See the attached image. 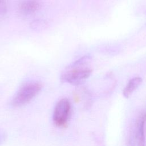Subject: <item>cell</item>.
<instances>
[{
	"label": "cell",
	"mask_w": 146,
	"mask_h": 146,
	"mask_svg": "<svg viewBox=\"0 0 146 146\" xmlns=\"http://www.w3.org/2000/svg\"><path fill=\"white\" fill-rule=\"evenodd\" d=\"M42 87V84L37 81L25 83L14 96L11 101L12 106L20 107L28 103L39 94Z\"/></svg>",
	"instance_id": "1"
},
{
	"label": "cell",
	"mask_w": 146,
	"mask_h": 146,
	"mask_svg": "<svg viewBox=\"0 0 146 146\" xmlns=\"http://www.w3.org/2000/svg\"><path fill=\"white\" fill-rule=\"evenodd\" d=\"M146 123V112H140L131 128L128 139V146H145V125Z\"/></svg>",
	"instance_id": "2"
},
{
	"label": "cell",
	"mask_w": 146,
	"mask_h": 146,
	"mask_svg": "<svg viewBox=\"0 0 146 146\" xmlns=\"http://www.w3.org/2000/svg\"><path fill=\"white\" fill-rule=\"evenodd\" d=\"M92 73L88 67L66 68L61 74V80L72 85H79L88 79Z\"/></svg>",
	"instance_id": "3"
},
{
	"label": "cell",
	"mask_w": 146,
	"mask_h": 146,
	"mask_svg": "<svg viewBox=\"0 0 146 146\" xmlns=\"http://www.w3.org/2000/svg\"><path fill=\"white\" fill-rule=\"evenodd\" d=\"M70 110L71 104L68 99L64 98L57 103L52 117L54 123L56 126L61 127L66 124L70 116Z\"/></svg>",
	"instance_id": "4"
},
{
	"label": "cell",
	"mask_w": 146,
	"mask_h": 146,
	"mask_svg": "<svg viewBox=\"0 0 146 146\" xmlns=\"http://www.w3.org/2000/svg\"><path fill=\"white\" fill-rule=\"evenodd\" d=\"M41 7L39 0H21L18 5L19 13L23 15H30L37 12Z\"/></svg>",
	"instance_id": "5"
},
{
	"label": "cell",
	"mask_w": 146,
	"mask_h": 146,
	"mask_svg": "<svg viewBox=\"0 0 146 146\" xmlns=\"http://www.w3.org/2000/svg\"><path fill=\"white\" fill-rule=\"evenodd\" d=\"M143 79L140 77H134L131 79L123 89V95L125 98H128L133 92L141 85Z\"/></svg>",
	"instance_id": "6"
},
{
	"label": "cell",
	"mask_w": 146,
	"mask_h": 146,
	"mask_svg": "<svg viewBox=\"0 0 146 146\" xmlns=\"http://www.w3.org/2000/svg\"><path fill=\"white\" fill-rule=\"evenodd\" d=\"M92 60V56L90 54L85 55L81 58L78 59L75 61L72 62L66 68H76L88 67V65Z\"/></svg>",
	"instance_id": "7"
},
{
	"label": "cell",
	"mask_w": 146,
	"mask_h": 146,
	"mask_svg": "<svg viewBox=\"0 0 146 146\" xmlns=\"http://www.w3.org/2000/svg\"><path fill=\"white\" fill-rule=\"evenodd\" d=\"M48 22L44 19H37L33 20L30 24V28L36 31H41L48 27Z\"/></svg>",
	"instance_id": "8"
},
{
	"label": "cell",
	"mask_w": 146,
	"mask_h": 146,
	"mask_svg": "<svg viewBox=\"0 0 146 146\" xmlns=\"http://www.w3.org/2000/svg\"><path fill=\"white\" fill-rule=\"evenodd\" d=\"M7 11V0H0V15H4Z\"/></svg>",
	"instance_id": "9"
}]
</instances>
